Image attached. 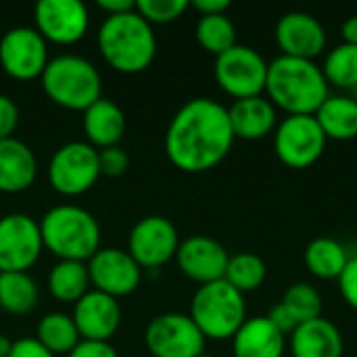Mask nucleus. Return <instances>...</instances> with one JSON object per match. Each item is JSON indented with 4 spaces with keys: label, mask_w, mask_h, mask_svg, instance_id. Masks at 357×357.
Here are the masks:
<instances>
[{
    "label": "nucleus",
    "mask_w": 357,
    "mask_h": 357,
    "mask_svg": "<svg viewBox=\"0 0 357 357\" xmlns=\"http://www.w3.org/2000/svg\"><path fill=\"white\" fill-rule=\"evenodd\" d=\"M38 176V159L33 151L17 138L0 140V192H23Z\"/></svg>",
    "instance_id": "22"
},
{
    "label": "nucleus",
    "mask_w": 357,
    "mask_h": 357,
    "mask_svg": "<svg viewBox=\"0 0 357 357\" xmlns=\"http://www.w3.org/2000/svg\"><path fill=\"white\" fill-rule=\"evenodd\" d=\"M13 349V341H8L4 335H0V357H8Z\"/></svg>",
    "instance_id": "43"
},
{
    "label": "nucleus",
    "mask_w": 357,
    "mask_h": 357,
    "mask_svg": "<svg viewBox=\"0 0 357 357\" xmlns=\"http://www.w3.org/2000/svg\"><path fill=\"white\" fill-rule=\"evenodd\" d=\"M205 343L188 314H159L144 331V345L153 357H199L205 354Z\"/></svg>",
    "instance_id": "10"
},
{
    "label": "nucleus",
    "mask_w": 357,
    "mask_h": 357,
    "mask_svg": "<svg viewBox=\"0 0 357 357\" xmlns=\"http://www.w3.org/2000/svg\"><path fill=\"white\" fill-rule=\"evenodd\" d=\"M274 38L284 56L314 61L326 48V31L322 23L303 10H291L276 23Z\"/></svg>",
    "instance_id": "17"
},
{
    "label": "nucleus",
    "mask_w": 357,
    "mask_h": 357,
    "mask_svg": "<svg viewBox=\"0 0 357 357\" xmlns=\"http://www.w3.org/2000/svg\"><path fill=\"white\" fill-rule=\"evenodd\" d=\"M96 6L100 10H105L107 17H109V15H121V13L134 10L136 8V2L134 0H98Z\"/></svg>",
    "instance_id": "41"
},
{
    "label": "nucleus",
    "mask_w": 357,
    "mask_h": 357,
    "mask_svg": "<svg viewBox=\"0 0 357 357\" xmlns=\"http://www.w3.org/2000/svg\"><path fill=\"white\" fill-rule=\"evenodd\" d=\"M266 276H268L266 261L251 251H243V253L230 255L224 280L245 295V293L257 291L266 282Z\"/></svg>",
    "instance_id": "29"
},
{
    "label": "nucleus",
    "mask_w": 357,
    "mask_h": 357,
    "mask_svg": "<svg viewBox=\"0 0 357 357\" xmlns=\"http://www.w3.org/2000/svg\"><path fill=\"white\" fill-rule=\"evenodd\" d=\"M100 178L98 151L88 142H67L59 146L48 165L50 186L65 197L88 192Z\"/></svg>",
    "instance_id": "9"
},
{
    "label": "nucleus",
    "mask_w": 357,
    "mask_h": 357,
    "mask_svg": "<svg viewBox=\"0 0 357 357\" xmlns=\"http://www.w3.org/2000/svg\"><path fill=\"white\" fill-rule=\"evenodd\" d=\"M180 236L176 226L163 215H146L134 224L128 236V253L140 268L159 270L176 259Z\"/></svg>",
    "instance_id": "11"
},
{
    "label": "nucleus",
    "mask_w": 357,
    "mask_h": 357,
    "mask_svg": "<svg viewBox=\"0 0 357 357\" xmlns=\"http://www.w3.org/2000/svg\"><path fill=\"white\" fill-rule=\"evenodd\" d=\"M205 339L228 341L247 320L245 295L226 280L201 284L190 301V314Z\"/></svg>",
    "instance_id": "6"
},
{
    "label": "nucleus",
    "mask_w": 357,
    "mask_h": 357,
    "mask_svg": "<svg viewBox=\"0 0 357 357\" xmlns=\"http://www.w3.org/2000/svg\"><path fill=\"white\" fill-rule=\"evenodd\" d=\"M71 318L82 341L109 343L121 324V307L117 299L92 289L73 305Z\"/></svg>",
    "instance_id": "18"
},
{
    "label": "nucleus",
    "mask_w": 357,
    "mask_h": 357,
    "mask_svg": "<svg viewBox=\"0 0 357 357\" xmlns=\"http://www.w3.org/2000/svg\"><path fill=\"white\" fill-rule=\"evenodd\" d=\"M38 297V284L27 272H0V307L6 314H29L36 307Z\"/></svg>",
    "instance_id": "27"
},
{
    "label": "nucleus",
    "mask_w": 357,
    "mask_h": 357,
    "mask_svg": "<svg viewBox=\"0 0 357 357\" xmlns=\"http://www.w3.org/2000/svg\"><path fill=\"white\" fill-rule=\"evenodd\" d=\"M48 61L46 40L36 27L19 25L0 38V65L15 79L40 77Z\"/></svg>",
    "instance_id": "13"
},
{
    "label": "nucleus",
    "mask_w": 357,
    "mask_h": 357,
    "mask_svg": "<svg viewBox=\"0 0 357 357\" xmlns=\"http://www.w3.org/2000/svg\"><path fill=\"white\" fill-rule=\"evenodd\" d=\"M213 75L218 86L234 100L261 96L266 92L268 61L247 44H234L215 56Z\"/></svg>",
    "instance_id": "7"
},
{
    "label": "nucleus",
    "mask_w": 357,
    "mask_h": 357,
    "mask_svg": "<svg viewBox=\"0 0 357 357\" xmlns=\"http://www.w3.org/2000/svg\"><path fill=\"white\" fill-rule=\"evenodd\" d=\"M199 357H211V356H207V354H203V356H199Z\"/></svg>",
    "instance_id": "44"
},
{
    "label": "nucleus",
    "mask_w": 357,
    "mask_h": 357,
    "mask_svg": "<svg viewBox=\"0 0 357 357\" xmlns=\"http://www.w3.org/2000/svg\"><path fill=\"white\" fill-rule=\"evenodd\" d=\"M44 247L59 259L88 261L100 249V226L96 218L77 205H56L40 220Z\"/></svg>",
    "instance_id": "4"
},
{
    "label": "nucleus",
    "mask_w": 357,
    "mask_h": 357,
    "mask_svg": "<svg viewBox=\"0 0 357 357\" xmlns=\"http://www.w3.org/2000/svg\"><path fill=\"white\" fill-rule=\"evenodd\" d=\"M44 249L40 222L27 213L0 218V272H27Z\"/></svg>",
    "instance_id": "12"
},
{
    "label": "nucleus",
    "mask_w": 357,
    "mask_h": 357,
    "mask_svg": "<svg viewBox=\"0 0 357 357\" xmlns=\"http://www.w3.org/2000/svg\"><path fill=\"white\" fill-rule=\"evenodd\" d=\"M326 142L314 115H287L274 130V153L291 169L312 167L324 155Z\"/></svg>",
    "instance_id": "8"
},
{
    "label": "nucleus",
    "mask_w": 357,
    "mask_h": 357,
    "mask_svg": "<svg viewBox=\"0 0 357 357\" xmlns=\"http://www.w3.org/2000/svg\"><path fill=\"white\" fill-rule=\"evenodd\" d=\"M84 132L88 136V144L96 151L117 146L126 134V115L123 111L109 98H98L84 111Z\"/></svg>",
    "instance_id": "23"
},
{
    "label": "nucleus",
    "mask_w": 357,
    "mask_h": 357,
    "mask_svg": "<svg viewBox=\"0 0 357 357\" xmlns=\"http://www.w3.org/2000/svg\"><path fill=\"white\" fill-rule=\"evenodd\" d=\"M303 259H305V268L316 278L337 280L343 274V270L349 261V255L339 241L328 238V236H320V238H314L305 247Z\"/></svg>",
    "instance_id": "25"
},
{
    "label": "nucleus",
    "mask_w": 357,
    "mask_h": 357,
    "mask_svg": "<svg viewBox=\"0 0 357 357\" xmlns=\"http://www.w3.org/2000/svg\"><path fill=\"white\" fill-rule=\"evenodd\" d=\"M90 274L84 261L59 259V264L48 274V291L56 301L77 303L90 291Z\"/></svg>",
    "instance_id": "26"
},
{
    "label": "nucleus",
    "mask_w": 357,
    "mask_h": 357,
    "mask_svg": "<svg viewBox=\"0 0 357 357\" xmlns=\"http://www.w3.org/2000/svg\"><path fill=\"white\" fill-rule=\"evenodd\" d=\"M266 318H268V320H270V322H272V324H274V326H276L284 337H287V335L291 337V335H293V331L299 326V322H297V320H295V316L284 307V303H282V301H280V303H276V305H272Z\"/></svg>",
    "instance_id": "37"
},
{
    "label": "nucleus",
    "mask_w": 357,
    "mask_h": 357,
    "mask_svg": "<svg viewBox=\"0 0 357 357\" xmlns=\"http://www.w3.org/2000/svg\"><path fill=\"white\" fill-rule=\"evenodd\" d=\"M232 341L234 357H282L287 351V337L266 318H247Z\"/></svg>",
    "instance_id": "20"
},
{
    "label": "nucleus",
    "mask_w": 357,
    "mask_h": 357,
    "mask_svg": "<svg viewBox=\"0 0 357 357\" xmlns=\"http://www.w3.org/2000/svg\"><path fill=\"white\" fill-rule=\"evenodd\" d=\"M322 73L328 86L351 92L357 86V46L354 44L335 46L324 59Z\"/></svg>",
    "instance_id": "30"
},
{
    "label": "nucleus",
    "mask_w": 357,
    "mask_h": 357,
    "mask_svg": "<svg viewBox=\"0 0 357 357\" xmlns=\"http://www.w3.org/2000/svg\"><path fill=\"white\" fill-rule=\"evenodd\" d=\"M228 251L222 243L211 236L195 234L180 243L176 261L180 272L201 284H209L215 280H224L228 268Z\"/></svg>",
    "instance_id": "16"
},
{
    "label": "nucleus",
    "mask_w": 357,
    "mask_h": 357,
    "mask_svg": "<svg viewBox=\"0 0 357 357\" xmlns=\"http://www.w3.org/2000/svg\"><path fill=\"white\" fill-rule=\"evenodd\" d=\"M98 163H100V174H105L109 178H117V176L126 174V169L130 165V157L117 144V146L100 149L98 151Z\"/></svg>",
    "instance_id": "34"
},
{
    "label": "nucleus",
    "mask_w": 357,
    "mask_h": 357,
    "mask_svg": "<svg viewBox=\"0 0 357 357\" xmlns=\"http://www.w3.org/2000/svg\"><path fill=\"white\" fill-rule=\"evenodd\" d=\"M36 29L46 42L75 44L90 25V15L79 0H40L33 8Z\"/></svg>",
    "instance_id": "15"
},
{
    "label": "nucleus",
    "mask_w": 357,
    "mask_h": 357,
    "mask_svg": "<svg viewBox=\"0 0 357 357\" xmlns=\"http://www.w3.org/2000/svg\"><path fill=\"white\" fill-rule=\"evenodd\" d=\"M341 36H343V44H354V46H357V15L343 21Z\"/></svg>",
    "instance_id": "42"
},
{
    "label": "nucleus",
    "mask_w": 357,
    "mask_h": 357,
    "mask_svg": "<svg viewBox=\"0 0 357 357\" xmlns=\"http://www.w3.org/2000/svg\"><path fill=\"white\" fill-rule=\"evenodd\" d=\"M44 94L69 111H86L100 98L102 77L92 61L79 54H59L40 75Z\"/></svg>",
    "instance_id": "5"
},
{
    "label": "nucleus",
    "mask_w": 357,
    "mask_h": 357,
    "mask_svg": "<svg viewBox=\"0 0 357 357\" xmlns=\"http://www.w3.org/2000/svg\"><path fill=\"white\" fill-rule=\"evenodd\" d=\"M190 6L199 10L201 17H205V15H224L230 8V2L228 0H192Z\"/></svg>",
    "instance_id": "40"
},
{
    "label": "nucleus",
    "mask_w": 357,
    "mask_h": 357,
    "mask_svg": "<svg viewBox=\"0 0 357 357\" xmlns=\"http://www.w3.org/2000/svg\"><path fill=\"white\" fill-rule=\"evenodd\" d=\"M337 282H339V291H341L345 303L357 312V257H349V261H347L343 274L337 278Z\"/></svg>",
    "instance_id": "35"
},
{
    "label": "nucleus",
    "mask_w": 357,
    "mask_h": 357,
    "mask_svg": "<svg viewBox=\"0 0 357 357\" xmlns=\"http://www.w3.org/2000/svg\"><path fill=\"white\" fill-rule=\"evenodd\" d=\"M197 42L211 54L220 56L236 44V27L230 17L224 15H205L197 21Z\"/></svg>",
    "instance_id": "31"
},
{
    "label": "nucleus",
    "mask_w": 357,
    "mask_h": 357,
    "mask_svg": "<svg viewBox=\"0 0 357 357\" xmlns=\"http://www.w3.org/2000/svg\"><path fill=\"white\" fill-rule=\"evenodd\" d=\"M276 111L278 109L266 98V94L234 100L228 107V117H230L234 138L261 140V138L274 134V130L278 126Z\"/></svg>",
    "instance_id": "19"
},
{
    "label": "nucleus",
    "mask_w": 357,
    "mask_h": 357,
    "mask_svg": "<svg viewBox=\"0 0 357 357\" xmlns=\"http://www.w3.org/2000/svg\"><path fill=\"white\" fill-rule=\"evenodd\" d=\"M17 123H19V109L15 100L6 94H0V140L13 138Z\"/></svg>",
    "instance_id": "36"
},
{
    "label": "nucleus",
    "mask_w": 357,
    "mask_h": 357,
    "mask_svg": "<svg viewBox=\"0 0 357 357\" xmlns=\"http://www.w3.org/2000/svg\"><path fill=\"white\" fill-rule=\"evenodd\" d=\"M8 357H54L44 345L38 343V339H19L13 343V349Z\"/></svg>",
    "instance_id": "39"
},
{
    "label": "nucleus",
    "mask_w": 357,
    "mask_h": 357,
    "mask_svg": "<svg viewBox=\"0 0 357 357\" xmlns=\"http://www.w3.org/2000/svg\"><path fill=\"white\" fill-rule=\"evenodd\" d=\"M67 357H119L111 343L102 341H79Z\"/></svg>",
    "instance_id": "38"
},
{
    "label": "nucleus",
    "mask_w": 357,
    "mask_h": 357,
    "mask_svg": "<svg viewBox=\"0 0 357 357\" xmlns=\"http://www.w3.org/2000/svg\"><path fill=\"white\" fill-rule=\"evenodd\" d=\"M228 109L213 98H192L178 109L165 132V155L186 174L218 167L234 144Z\"/></svg>",
    "instance_id": "1"
},
{
    "label": "nucleus",
    "mask_w": 357,
    "mask_h": 357,
    "mask_svg": "<svg viewBox=\"0 0 357 357\" xmlns=\"http://www.w3.org/2000/svg\"><path fill=\"white\" fill-rule=\"evenodd\" d=\"M98 48L115 71L140 73L151 67L157 54V38L153 25L134 8L105 17L98 29Z\"/></svg>",
    "instance_id": "3"
},
{
    "label": "nucleus",
    "mask_w": 357,
    "mask_h": 357,
    "mask_svg": "<svg viewBox=\"0 0 357 357\" xmlns=\"http://www.w3.org/2000/svg\"><path fill=\"white\" fill-rule=\"evenodd\" d=\"M190 2L186 0H136V10L153 23H172L180 19Z\"/></svg>",
    "instance_id": "33"
},
{
    "label": "nucleus",
    "mask_w": 357,
    "mask_h": 357,
    "mask_svg": "<svg viewBox=\"0 0 357 357\" xmlns=\"http://www.w3.org/2000/svg\"><path fill=\"white\" fill-rule=\"evenodd\" d=\"M90 284L113 299L134 293L142 280V268L121 249H98L88 261Z\"/></svg>",
    "instance_id": "14"
},
{
    "label": "nucleus",
    "mask_w": 357,
    "mask_h": 357,
    "mask_svg": "<svg viewBox=\"0 0 357 357\" xmlns=\"http://www.w3.org/2000/svg\"><path fill=\"white\" fill-rule=\"evenodd\" d=\"M289 347L293 357H343L345 341L331 320L316 318L293 331Z\"/></svg>",
    "instance_id": "21"
},
{
    "label": "nucleus",
    "mask_w": 357,
    "mask_h": 357,
    "mask_svg": "<svg viewBox=\"0 0 357 357\" xmlns=\"http://www.w3.org/2000/svg\"><path fill=\"white\" fill-rule=\"evenodd\" d=\"M264 94L287 115H314L328 98V82L316 61L280 54L268 63Z\"/></svg>",
    "instance_id": "2"
},
{
    "label": "nucleus",
    "mask_w": 357,
    "mask_h": 357,
    "mask_svg": "<svg viewBox=\"0 0 357 357\" xmlns=\"http://www.w3.org/2000/svg\"><path fill=\"white\" fill-rule=\"evenodd\" d=\"M36 339L40 345H44L52 356H69L75 345L79 343V333L71 316L63 312H50L38 322Z\"/></svg>",
    "instance_id": "28"
},
{
    "label": "nucleus",
    "mask_w": 357,
    "mask_h": 357,
    "mask_svg": "<svg viewBox=\"0 0 357 357\" xmlns=\"http://www.w3.org/2000/svg\"><path fill=\"white\" fill-rule=\"evenodd\" d=\"M284 307L295 316V320L299 324L322 318V297L318 293V289L310 282H295L287 289L284 297H282Z\"/></svg>",
    "instance_id": "32"
},
{
    "label": "nucleus",
    "mask_w": 357,
    "mask_h": 357,
    "mask_svg": "<svg viewBox=\"0 0 357 357\" xmlns=\"http://www.w3.org/2000/svg\"><path fill=\"white\" fill-rule=\"evenodd\" d=\"M326 140L357 138V100L351 94H328V98L314 113Z\"/></svg>",
    "instance_id": "24"
}]
</instances>
